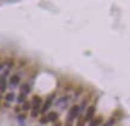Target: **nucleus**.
<instances>
[{"label":"nucleus","mask_w":130,"mask_h":126,"mask_svg":"<svg viewBox=\"0 0 130 126\" xmlns=\"http://www.w3.org/2000/svg\"><path fill=\"white\" fill-rule=\"evenodd\" d=\"M78 112H80V108H78L77 105H72V107H71L70 112H69V116H68V125L66 126H71L72 120L78 115Z\"/></svg>","instance_id":"1"},{"label":"nucleus","mask_w":130,"mask_h":126,"mask_svg":"<svg viewBox=\"0 0 130 126\" xmlns=\"http://www.w3.org/2000/svg\"><path fill=\"white\" fill-rule=\"evenodd\" d=\"M95 114V107L90 105L88 109H87V114H86V120H92L93 116Z\"/></svg>","instance_id":"2"},{"label":"nucleus","mask_w":130,"mask_h":126,"mask_svg":"<svg viewBox=\"0 0 130 126\" xmlns=\"http://www.w3.org/2000/svg\"><path fill=\"white\" fill-rule=\"evenodd\" d=\"M42 104V99L41 97H39V96H34L31 99V105L34 108H40V105Z\"/></svg>","instance_id":"3"},{"label":"nucleus","mask_w":130,"mask_h":126,"mask_svg":"<svg viewBox=\"0 0 130 126\" xmlns=\"http://www.w3.org/2000/svg\"><path fill=\"white\" fill-rule=\"evenodd\" d=\"M53 97H54V96H51V97H49V98L47 99L46 102H45V104H43V107H42V109H41V112H42V113H46V112H47V109H48L49 107H51V103H52V99H53Z\"/></svg>","instance_id":"4"},{"label":"nucleus","mask_w":130,"mask_h":126,"mask_svg":"<svg viewBox=\"0 0 130 126\" xmlns=\"http://www.w3.org/2000/svg\"><path fill=\"white\" fill-rule=\"evenodd\" d=\"M29 91H30V86H29L28 84H23V85L21 86V92H22L23 96H25Z\"/></svg>","instance_id":"5"},{"label":"nucleus","mask_w":130,"mask_h":126,"mask_svg":"<svg viewBox=\"0 0 130 126\" xmlns=\"http://www.w3.org/2000/svg\"><path fill=\"white\" fill-rule=\"evenodd\" d=\"M47 119H48V121H57V119H58V114H57L55 112H51V113L47 115Z\"/></svg>","instance_id":"6"},{"label":"nucleus","mask_w":130,"mask_h":126,"mask_svg":"<svg viewBox=\"0 0 130 126\" xmlns=\"http://www.w3.org/2000/svg\"><path fill=\"white\" fill-rule=\"evenodd\" d=\"M101 121H103V118H100V116H99V118H96V119H92V120H90L89 126H98L100 122H101Z\"/></svg>","instance_id":"7"},{"label":"nucleus","mask_w":130,"mask_h":126,"mask_svg":"<svg viewBox=\"0 0 130 126\" xmlns=\"http://www.w3.org/2000/svg\"><path fill=\"white\" fill-rule=\"evenodd\" d=\"M10 82L12 85H17V84H19V77L18 75H12L10 78Z\"/></svg>","instance_id":"8"},{"label":"nucleus","mask_w":130,"mask_h":126,"mask_svg":"<svg viewBox=\"0 0 130 126\" xmlns=\"http://www.w3.org/2000/svg\"><path fill=\"white\" fill-rule=\"evenodd\" d=\"M5 78H4V77H1V78H0V90H1V91H4V90H5V86H6V85H5Z\"/></svg>","instance_id":"9"},{"label":"nucleus","mask_w":130,"mask_h":126,"mask_svg":"<svg viewBox=\"0 0 130 126\" xmlns=\"http://www.w3.org/2000/svg\"><path fill=\"white\" fill-rule=\"evenodd\" d=\"M30 107H31V104H30V102H24V104H23V110H28V109H30Z\"/></svg>","instance_id":"10"},{"label":"nucleus","mask_w":130,"mask_h":126,"mask_svg":"<svg viewBox=\"0 0 130 126\" xmlns=\"http://www.w3.org/2000/svg\"><path fill=\"white\" fill-rule=\"evenodd\" d=\"M38 114H39V108H34L32 109V112H31V116H38Z\"/></svg>","instance_id":"11"},{"label":"nucleus","mask_w":130,"mask_h":126,"mask_svg":"<svg viewBox=\"0 0 130 126\" xmlns=\"http://www.w3.org/2000/svg\"><path fill=\"white\" fill-rule=\"evenodd\" d=\"M113 121H114V119H113V118H111V119L106 122V125H104V126H111L112 124H113Z\"/></svg>","instance_id":"12"},{"label":"nucleus","mask_w":130,"mask_h":126,"mask_svg":"<svg viewBox=\"0 0 130 126\" xmlns=\"http://www.w3.org/2000/svg\"><path fill=\"white\" fill-rule=\"evenodd\" d=\"M6 99H7V101H12V99H13V93H9V95H6Z\"/></svg>","instance_id":"13"},{"label":"nucleus","mask_w":130,"mask_h":126,"mask_svg":"<svg viewBox=\"0 0 130 126\" xmlns=\"http://www.w3.org/2000/svg\"><path fill=\"white\" fill-rule=\"evenodd\" d=\"M47 121H48V119H47V116H43V118H41V120H40V122H41V124H47Z\"/></svg>","instance_id":"14"},{"label":"nucleus","mask_w":130,"mask_h":126,"mask_svg":"<svg viewBox=\"0 0 130 126\" xmlns=\"http://www.w3.org/2000/svg\"><path fill=\"white\" fill-rule=\"evenodd\" d=\"M77 126H83V119H80V121H78V125Z\"/></svg>","instance_id":"15"},{"label":"nucleus","mask_w":130,"mask_h":126,"mask_svg":"<svg viewBox=\"0 0 130 126\" xmlns=\"http://www.w3.org/2000/svg\"><path fill=\"white\" fill-rule=\"evenodd\" d=\"M23 99H24V97H23V95H22L21 97H18V102H22Z\"/></svg>","instance_id":"16"},{"label":"nucleus","mask_w":130,"mask_h":126,"mask_svg":"<svg viewBox=\"0 0 130 126\" xmlns=\"http://www.w3.org/2000/svg\"><path fill=\"white\" fill-rule=\"evenodd\" d=\"M15 110H16V112H19V110H21V108H19V107H16V108H15Z\"/></svg>","instance_id":"17"},{"label":"nucleus","mask_w":130,"mask_h":126,"mask_svg":"<svg viewBox=\"0 0 130 126\" xmlns=\"http://www.w3.org/2000/svg\"><path fill=\"white\" fill-rule=\"evenodd\" d=\"M55 126H60V124H57V125H55Z\"/></svg>","instance_id":"18"}]
</instances>
